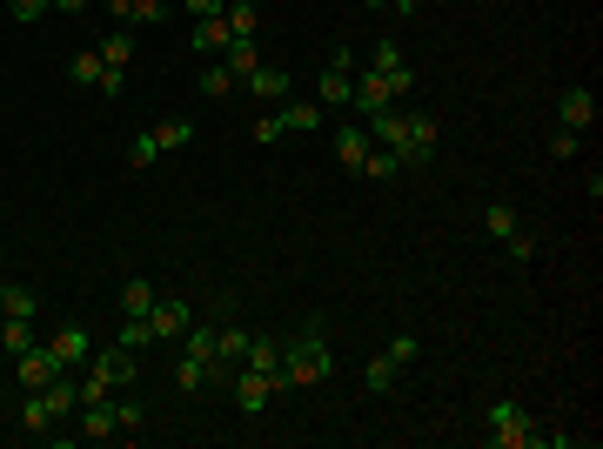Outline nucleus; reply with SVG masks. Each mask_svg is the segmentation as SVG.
I'll return each instance as SVG.
<instances>
[{"label":"nucleus","mask_w":603,"mask_h":449,"mask_svg":"<svg viewBox=\"0 0 603 449\" xmlns=\"http://www.w3.org/2000/svg\"><path fill=\"white\" fill-rule=\"evenodd\" d=\"M503 242H510L516 262H536V235H523V228H516V235H503Z\"/></svg>","instance_id":"obj_41"},{"label":"nucleus","mask_w":603,"mask_h":449,"mask_svg":"<svg viewBox=\"0 0 603 449\" xmlns=\"http://www.w3.org/2000/svg\"><path fill=\"white\" fill-rule=\"evenodd\" d=\"M181 7H188V14H195V21H208V14H222L228 0H181Z\"/></svg>","instance_id":"obj_44"},{"label":"nucleus","mask_w":603,"mask_h":449,"mask_svg":"<svg viewBox=\"0 0 603 449\" xmlns=\"http://www.w3.org/2000/svg\"><path fill=\"white\" fill-rule=\"evenodd\" d=\"M275 389H282V382L262 376V369H235V376H228V396H235V409H242V416H262Z\"/></svg>","instance_id":"obj_4"},{"label":"nucleus","mask_w":603,"mask_h":449,"mask_svg":"<svg viewBox=\"0 0 603 449\" xmlns=\"http://www.w3.org/2000/svg\"><path fill=\"white\" fill-rule=\"evenodd\" d=\"M369 148H376V141H369V128H362V121H342V128H335V168H342V175H362Z\"/></svg>","instance_id":"obj_5"},{"label":"nucleus","mask_w":603,"mask_h":449,"mask_svg":"<svg viewBox=\"0 0 603 449\" xmlns=\"http://www.w3.org/2000/svg\"><path fill=\"white\" fill-rule=\"evenodd\" d=\"M47 349H54V362H61V376H67V369H88L94 336L81 329V322H67V329H54V342H47Z\"/></svg>","instance_id":"obj_6"},{"label":"nucleus","mask_w":603,"mask_h":449,"mask_svg":"<svg viewBox=\"0 0 603 449\" xmlns=\"http://www.w3.org/2000/svg\"><path fill=\"white\" fill-rule=\"evenodd\" d=\"M222 21H228V34H235V41H255V27H262V14H255L248 0H235V7H222Z\"/></svg>","instance_id":"obj_24"},{"label":"nucleus","mask_w":603,"mask_h":449,"mask_svg":"<svg viewBox=\"0 0 603 449\" xmlns=\"http://www.w3.org/2000/svg\"><path fill=\"white\" fill-rule=\"evenodd\" d=\"M188 322H195V309H188L181 295H155V309H148V329H155V342H175Z\"/></svg>","instance_id":"obj_8"},{"label":"nucleus","mask_w":603,"mask_h":449,"mask_svg":"<svg viewBox=\"0 0 603 449\" xmlns=\"http://www.w3.org/2000/svg\"><path fill=\"white\" fill-rule=\"evenodd\" d=\"M536 443H550V449H577L583 436H570V429H543V436H536Z\"/></svg>","instance_id":"obj_42"},{"label":"nucleus","mask_w":603,"mask_h":449,"mask_svg":"<svg viewBox=\"0 0 603 449\" xmlns=\"http://www.w3.org/2000/svg\"><path fill=\"white\" fill-rule=\"evenodd\" d=\"M275 114H282V128H289V135H315V128H322V101H295V94H289Z\"/></svg>","instance_id":"obj_15"},{"label":"nucleus","mask_w":603,"mask_h":449,"mask_svg":"<svg viewBox=\"0 0 603 449\" xmlns=\"http://www.w3.org/2000/svg\"><path fill=\"white\" fill-rule=\"evenodd\" d=\"M356 114H376V108H396V88H389V74H376V68H362L356 74V101H349Z\"/></svg>","instance_id":"obj_9"},{"label":"nucleus","mask_w":603,"mask_h":449,"mask_svg":"<svg viewBox=\"0 0 603 449\" xmlns=\"http://www.w3.org/2000/svg\"><path fill=\"white\" fill-rule=\"evenodd\" d=\"M54 423H61V416H54V403H47V389H27V403H21V429H27V436H47Z\"/></svg>","instance_id":"obj_16"},{"label":"nucleus","mask_w":603,"mask_h":449,"mask_svg":"<svg viewBox=\"0 0 603 449\" xmlns=\"http://www.w3.org/2000/svg\"><path fill=\"white\" fill-rule=\"evenodd\" d=\"M148 135H155L161 155H175V148H195V121H188V114H168V121H155V128H148Z\"/></svg>","instance_id":"obj_14"},{"label":"nucleus","mask_w":603,"mask_h":449,"mask_svg":"<svg viewBox=\"0 0 603 449\" xmlns=\"http://www.w3.org/2000/svg\"><path fill=\"white\" fill-rule=\"evenodd\" d=\"M369 68H376V74H396L402 68V47L396 41H376V47H369Z\"/></svg>","instance_id":"obj_36"},{"label":"nucleus","mask_w":603,"mask_h":449,"mask_svg":"<svg viewBox=\"0 0 603 449\" xmlns=\"http://www.w3.org/2000/svg\"><path fill=\"white\" fill-rule=\"evenodd\" d=\"M557 128L590 135V128H597V94H590V88H563L557 94Z\"/></svg>","instance_id":"obj_7"},{"label":"nucleus","mask_w":603,"mask_h":449,"mask_svg":"<svg viewBox=\"0 0 603 449\" xmlns=\"http://www.w3.org/2000/svg\"><path fill=\"white\" fill-rule=\"evenodd\" d=\"M550 155H557V161H577L583 155V135H577V128H557V135H550Z\"/></svg>","instance_id":"obj_37"},{"label":"nucleus","mask_w":603,"mask_h":449,"mask_svg":"<svg viewBox=\"0 0 603 449\" xmlns=\"http://www.w3.org/2000/svg\"><path fill=\"white\" fill-rule=\"evenodd\" d=\"M362 7H389V0H362Z\"/></svg>","instance_id":"obj_48"},{"label":"nucleus","mask_w":603,"mask_h":449,"mask_svg":"<svg viewBox=\"0 0 603 449\" xmlns=\"http://www.w3.org/2000/svg\"><path fill=\"white\" fill-rule=\"evenodd\" d=\"M483 228H490L496 242H503V235H516V208L510 202H490V208H483Z\"/></svg>","instance_id":"obj_32"},{"label":"nucleus","mask_w":603,"mask_h":449,"mask_svg":"<svg viewBox=\"0 0 603 449\" xmlns=\"http://www.w3.org/2000/svg\"><path fill=\"white\" fill-rule=\"evenodd\" d=\"M41 302H34V289L27 282H0V315H34Z\"/></svg>","instance_id":"obj_26"},{"label":"nucleus","mask_w":603,"mask_h":449,"mask_svg":"<svg viewBox=\"0 0 603 449\" xmlns=\"http://www.w3.org/2000/svg\"><path fill=\"white\" fill-rule=\"evenodd\" d=\"M121 349H134V356H141V349H148V342H155V329H148V315H128V322H121Z\"/></svg>","instance_id":"obj_30"},{"label":"nucleus","mask_w":603,"mask_h":449,"mask_svg":"<svg viewBox=\"0 0 603 449\" xmlns=\"http://www.w3.org/2000/svg\"><path fill=\"white\" fill-rule=\"evenodd\" d=\"M121 88H128V81H121V68H101V94H108V101H121Z\"/></svg>","instance_id":"obj_43"},{"label":"nucleus","mask_w":603,"mask_h":449,"mask_svg":"<svg viewBox=\"0 0 603 449\" xmlns=\"http://www.w3.org/2000/svg\"><path fill=\"white\" fill-rule=\"evenodd\" d=\"M282 135H289V128H282V114H262V121H255V141H262V148H268V141H282Z\"/></svg>","instance_id":"obj_39"},{"label":"nucleus","mask_w":603,"mask_h":449,"mask_svg":"<svg viewBox=\"0 0 603 449\" xmlns=\"http://www.w3.org/2000/svg\"><path fill=\"white\" fill-rule=\"evenodd\" d=\"M235 88H242V81H235L222 61H208V68H201V94H208V101H228Z\"/></svg>","instance_id":"obj_25"},{"label":"nucleus","mask_w":603,"mask_h":449,"mask_svg":"<svg viewBox=\"0 0 603 449\" xmlns=\"http://www.w3.org/2000/svg\"><path fill=\"white\" fill-rule=\"evenodd\" d=\"M155 309V282L148 275H128V289H121V315H148Z\"/></svg>","instance_id":"obj_22"},{"label":"nucleus","mask_w":603,"mask_h":449,"mask_svg":"<svg viewBox=\"0 0 603 449\" xmlns=\"http://www.w3.org/2000/svg\"><path fill=\"white\" fill-rule=\"evenodd\" d=\"M242 88L255 94V101H289V88H295V81H289V68H275V61H262L255 74H242Z\"/></svg>","instance_id":"obj_10"},{"label":"nucleus","mask_w":603,"mask_h":449,"mask_svg":"<svg viewBox=\"0 0 603 449\" xmlns=\"http://www.w3.org/2000/svg\"><path fill=\"white\" fill-rule=\"evenodd\" d=\"M349 101H356V74L322 68V108H349Z\"/></svg>","instance_id":"obj_19"},{"label":"nucleus","mask_w":603,"mask_h":449,"mask_svg":"<svg viewBox=\"0 0 603 449\" xmlns=\"http://www.w3.org/2000/svg\"><path fill=\"white\" fill-rule=\"evenodd\" d=\"M389 356H396V362H402V369H409V362L423 356V342H416V336H396V342H389Z\"/></svg>","instance_id":"obj_40"},{"label":"nucleus","mask_w":603,"mask_h":449,"mask_svg":"<svg viewBox=\"0 0 603 449\" xmlns=\"http://www.w3.org/2000/svg\"><path fill=\"white\" fill-rule=\"evenodd\" d=\"M67 81H74V88H101V54H74V61H67Z\"/></svg>","instance_id":"obj_29"},{"label":"nucleus","mask_w":603,"mask_h":449,"mask_svg":"<svg viewBox=\"0 0 603 449\" xmlns=\"http://www.w3.org/2000/svg\"><path fill=\"white\" fill-rule=\"evenodd\" d=\"M222 68L235 74V81H242V74H255V68H262V47H255V41H228V54H222Z\"/></svg>","instance_id":"obj_21"},{"label":"nucleus","mask_w":603,"mask_h":449,"mask_svg":"<svg viewBox=\"0 0 603 449\" xmlns=\"http://www.w3.org/2000/svg\"><path fill=\"white\" fill-rule=\"evenodd\" d=\"M168 21V0H134L128 7V27H161Z\"/></svg>","instance_id":"obj_33"},{"label":"nucleus","mask_w":603,"mask_h":449,"mask_svg":"<svg viewBox=\"0 0 603 449\" xmlns=\"http://www.w3.org/2000/svg\"><path fill=\"white\" fill-rule=\"evenodd\" d=\"M228 41H235V34H228V21H222V14H208V21H195V27H188V47H195V54H215V61H222V54H228Z\"/></svg>","instance_id":"obj_13"},{"label":"nucleus","mask_w":603,"mask_h":449,"mask_svg":"<svg viewBox=\"0 0 603 449\" xmlns=\"http://www.w3.org/2000/svg\"><path fill=\"white\" fill-rule=\"evenodd\" d=\"M356 121L369 128L376 148H389V155L402 161V168L429 161V148H436V114H423V108H376V114H356Z\"/></svg>","instance_id":"obj_1"},{"label":"nucleus","mask_w":603,"mask_h":449,"mask_svg":"<svg viewBox=\"0 0 603 449\" xmlns=\"http://www.w3.org/2000/svg\"><path fill=\"white\" fill-rule=\"evenodd\" d=\"M74 416H81V429H74V436H88V443H108V436H121V423H114V403H108V396H101V403H81Z\"/></svg>","instance_id":"obj_11"},{"label":"nucleus","mask_w":603,"mask_h":449,"mask_svg":"<svg viewBox=\"0 0 603 449\" xmlns=\"http://www.w3.org/2000/svg\"><path fill=\"white\" fill-rule=\"evenodd\" d=\"M208 376H215V369H208L201 356H181L175 362V389H188V396H195V389H208Z\"/></svg>","instance_id":"obj_27"},{"label":"nucleus","mask_w":603,"mask_h":449,"mask_svg":"<svg viewBox=\"0 0 603 449\" xmlns=\"http://www.w3.org/2000/svg\"><path fill=\"white\" fill-rule=\"evenodd\" d=\"M155 155H161V148H155V135L141 128V135L128 141V168H155Z\"/></svg>","instance_id":"obj_35"},{"label":"nucleus","mask_w":603,"mask_h":449,"mask_svg":"<svg viewBox=\"0 0 603 449\" xmlns=\"http://www.w3.org/2000/svg\"><path fill=\"white\" fill-rule=\"evenodd\" d=\"M335 376V349L322 342V329H295L289 342H282V389H315V382Z\"/></svg>","instance_id":"obj_2"},{"label":"nucleus","mask_w":603,"mask_h":449,"mask_svg":"<svg viewBox=\"0 0 603 449\" xmlns=\"http://www.w3.org/2000/svg\"><path fill=\"white\" fill-rule=\"evenodd\" d=\"M181 356H201L208 369H215V329H208V322H201V329L188 322V329H181Z\"/></svg>","instance_id":"obj_23"},{"label":"nucleus","mask_w":603,"mask_h":449,"mask_svg":"<svg viewBox=\"0 0 603 449\" xmlns=\"http://www.w3.org/2000/svg\"><path fill=\"white\" fill-rule=\"evenodd\" d=\"M483 429H490L496 449H536V436H543V429H536V416L516 403V396H496V403L483 409Z\"/></svg>","instance_id":"obj_3"},{"label":"nucleus","mask_w":603,"mask_h":449,"mask_svg":"<svg viewBox=\"0 0 603 449\" xmlns=\"http://www.w3.org/2000/svg\"><path fill=\"white\" fill-rule=\"evenodd\" d=\"M242 369H262V376H275V382H282V342L248 336V356H242Z\"/></svg>","instance_id":"obj_17"},{"label":"nucleus","mask_w":603,"mask_h":449,"mask_svg":"<svg viewBox=\"0 0 603 449\" xmlns=\"http://www.w3.org/2000/svg\"><path fill=\"white\" fill-rule=\"evenodd\" d=\"M47 7H54V0H7V14H14V21H41Z\"/></svg>","instance_id":"obj_38"},{"label":"nucleus","mask_w":603,"mask_h":449,"mask_svg":"<svg viewBox=\"0 0 603 449\" xmlns=\"http://www.w3.org/2000/svg\"><path fill=\"white\" fill-rule=\"evenodd\" d=\"M362 175H369V181H396V175H402V161L389 155V148H369V161H362Z\"/></svg>","instance_id":"obj_31"},{"label":"nucleus","mask_w":603,"mask_h":449,"mask_svg":"<svg viewBox=\"0 0 603 449\" xmlns=\"http://www.w3.org/2000/svg\"><path fill=\"white\" fill-rule=\"evenodd\" d=\"M128 7H134V0H108V14H114V21H128Z\"/></svg>","instance_id":"obj_45"},{"label":"nucleus","mask_w":603,"mask_h":449,"mask_svg":"<svg viewBox=\"0 0 603 449\" xmlns=\"http://www.w3.org/2000/svg\"><path fill=\"white\" fill-rule=\"evenodd\" d=\"M389 7H396V14H416V7H423V0H389Z\"/></svg>","instance_id":"obj_47"},{"label":"nucleus","mask_w":603,"mask_h":449,"mask_svg":"<svg viewBox=\"0 0 603 449\" xmlns=\"http://www.w3.org/2000/svg\"><path fill=\"white\" fill-rule=\"evenodd\" d=\"M114 423H121V436H134V429L148 423V409H141V396H121V403H114Z\"/></svg>","instance_id":"obj_34"},{"label":"nucleus","mask_w":603,"mask_h":449,"mask_svg":"<svg viewBox=\"0 0 603 449\" xmlns=\"http://www.w3.org/2000/svg\"><path fill=\"white\" fill-rule=\"evenodd\" d=\"M94 54H101V68H121V74H128V61H134V34L121 27V34H108V41L94 47Z\"/></svg>","instance_id":"obj_20"},{"label":"nucleus","mask_w":603,"mask_h":449,"mask_svg":"<svg viewBox=\"0 0 603 449\" xmlns=\"http://www.w3.org/2000/svg\"><path fill=\"white\" fill-rule=\"evenodd\" d=\"M0 342H7L14 356H21V349H34V315H7V322H0Z\"/></svg>","instance_id":"obj_28"},{"label":"nucleus","mask_w":603,"mask_h":449,"mask_svg":"<svg viewBox=\"0 0 603 449\" xmlns=\"http://www.w3.org/2000/svg\"><path fill=\"white\" fill-rule=\"evenodd\" d=\"M362 382H369V396H389V389H396V382H402V362L389 356V349H382V356H369V369H362Z\"/></svg>","instance_id":"obj_18"},{"label":"nucleus","mask_w":603,"mask_h":449,"mask_svg":"<svg viewBox=\"0 0 603 449\" xmlns=\"http://www.w3.org/2000/svg\"><path fill=\"white\" fill-rule=\"evenodd\" d=\"M54 7H61V14H81V7H88V0H54Z\"/></svg>","instance_id":"obj_46"},{"label":"nucleus","mask_w":603,"mask_h":449,"mask_svg":"<svg viewBox=\"0 0 603 449\" xmlns=\"http://www.w3.org/2000/svg\"><path fill=\"white\" fill-rule=\"evenodd\" d=\"M54 376H61V362H54V349H47V342L21 349V389H47Z\"/></svg>","instance_id":"obj_12"}]
</instances>
